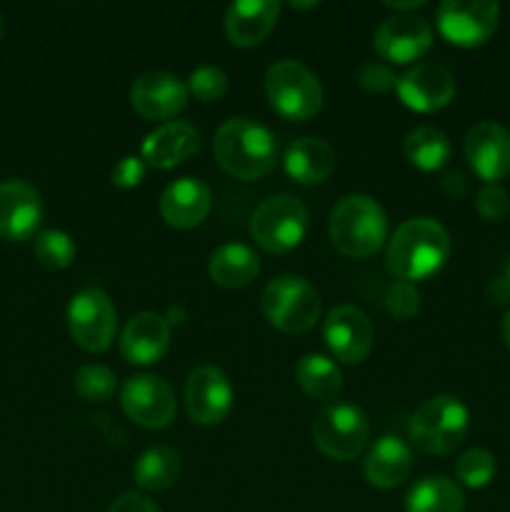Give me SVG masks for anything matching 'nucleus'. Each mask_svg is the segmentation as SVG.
Here are the masks:
<instances>
[{"instance_id": "f257e3e1", "label": "nucleus", "mask_w": 510, "mask_h": 512, "mask_svg": "<svg viewBox=\"0 0 510 512\" xmlns=\"http://www.w3.org/2000/svg\"><path fill=\"white\" fill-rule=\"evenodd\" d=\"M450 258V235L435 218H410L388 243V270L395 280H425Z\"/></svg>"}, {"instance_id": "f03ea898", "label": "nucleus", "mask_w": 510, "mask_h": 512, "mask_svg": "<svg viewBox=\"0 0 510 512\" xmlns=\"http://www.w3.org/2000/svg\"><path fill=\"white\" fill-rule=\"evenodd\" d=\"M213 153L220 168L240 180L268 175L278 160V143L265 125L250 118H230L218 128Z\"/></svg>"}, {"instance_id": "7ed1b4c3", "label": "nucleus", "mask_w": 510, "mask_h": 512, "mask_svg": "<svg viewBox=\"0 0 510 512\" xmlns=\"http://www.w3.org/2000/svg\"><path fill=\"white\" fill-rule=\"evenodd\" d=\"M328 233L335 250L348 258H370L388 238V218L378 200L348 195L330 210Z\"/></svg>"}, {"instance_id": "20e7f679", "label": "nucleus", "mask_w": 510, "mask_h": 512, "mask_svg": "<svg viewBox=\"0 0 510 512\" xmlns=\"http://www.w3.org/2000/svg\"><path fill=\"white\" fill-rule=\"evenodd\" d=\"M470 428V413L455 395H435L425 400L408 423V438L428 455H448L465 440Z\"/></svg>"}, {"instance_id": "39448f33", "label": "nucleus", "mask_w": 510, "mask_h": 512, "mask_svg": "<svg viewBox=\"0 0 510 512\" xmlns=\"http://www.w3.org/2000/svg\"><path fill=\"white\" fill-rule=\"evenodd\" d=\"M265 95L278 115L303 123L323 108V85L318 75L298 60H278L265 73Z\"/></svg>"}, {"instance_id": "423d86ee", "label": "nucleus", "mask_w": 510, "mask_h": 512, "mask_svg": "<svg viewBox=\"0 0 510 512\" xmlns=\"http://www.w3.org/2000/svg\"><path fill=\"white\" fill-rule=\"evenodd\" d=\"M260 308L283 333H308L320 320V293L298 275H280L265 285Z\"/></svg>"}, {"instance_id": "0eeeda50", "label": "nucleus", "mask_w": 510, "mask_h": 512, "mask_svg": "<svg viewBox=\"0 0 510 512\" xmlns=\"http://www.w3.org/2000/svg\"><path fill=\"white\" fill-rule=\"evenodd\" d=\"M308 233V210L293 195H273L263 200L250 220V235L263 250L275 255L298 248Z\"/></svg>"}, {"instance_id": "6e6552de", "label": "nucleus", "mask_w": 510, "mask_h": 512, "mask_svg": "<svg viewBox=\"0 0 510 512\" xmlns=\"http://www.w3.org/2000/svg\"><path fill=\"white\" fill-rule=\"evenodd\" d=\"M370 423L355 405L335 403L320 410L313 420V443L325 458L350 463L365 450Z\"/></svg>"}, {"instance_id": "1a4fd4ad", "label": "nucleus", "mask_w": 510, "mask_h": 512, "mask_svg": "<svg viewBox=\"0 0 510 512\" xmlns=\"http://www.w3.org/2000/svg\"><path fill=\"white\" fill-rule=\"evenodd\" d=\"M68 328L75 343L88 353L110 348L118 328V313L110 295L100 288H85L68 305Z\"/></svg>"}, {"instance_id": "9d476101", "label": "nucleus", "mask_w": 510, "mask_h": 512, "mask_svg": "<svg viewBox=\"0 0 510 512\" xmlns=\"http://www.w3.org/2000/svg\"><path fill=\"white\" fill-rule=\"evenodd\" d=\"M500 20V5L493 0H445L438 8V30L448 43L478 48L488 43Z\"/></svg>"}, {"instance_id": "9b49d317", "label": "nucleus", "mask_w": 510, "mask_h": 512, "mask_svg": "<svg viewBox=\"0 0 510 512\" xmlns=\"http://www.w3.org/2000/svg\"><path fill=\"white\" fill-rule=\"evenodd\" d=\"M120 408L135 425L163 430L175 418V393L160 375H133L120 388Z\"/></svg>"}, {"instance_id": "f8f14e48", "label": "nucleus", "mask_w": 510, "mask_h": 512, "mask_svg": "<svg viewBox=\"0 0 510 512\" xmlns=\"http://www.w3.org/2000/svg\"><path fill=\"white\" fill-rule=\"evenodd\" d=\"M373 45L380 58L390 63H413L433 45V28L425 18L413 13H395L378 25Z\"/></svg>"}, {"instance_id": "ddd939ff", "label": "nucleus", "mask_w": 510, "mask_h": 512, "mask_svg": "<svg viewBox=\"0 0 510 512\" xmlns=\"http://www.w3.org/2000/svg\"><path fill=\"white\" fill-rule=\"evenodd\" d=\"M188 85L168 70L140 73L130 85V105L145 120L175 118L188 105Z\"/></svg>"}, {"instance_id": "4468645a", "label": "nucleus", "mask_w": 510, "mask_h": 512, "mask_svg": "<svg viewBox=\"0 0 510 512\" xmlns=\"http://www.w3.org/2000/svg\"><path fill=\"white\" fill-rule=\"evenodd\" d=\"M185 408L198 425H218L233 408V385L215 365H200L185 383Z\"/></svg>"}, {"instance_id": "2eb2a0df", "label": "nucleus", "mask_w": 510, "mask_h": 512, "mask_svg": "<svg viewBox=\"0 0 510 512\" xmlns=\"http://www.w3.org/2000/svg\"><path fill=\"white\" fill-rule=\"evenodd\" d=\"M325 343L330 353L343 363H363L373 350L375 328L373 320L355 305H338L325 318Z\"/></svg>"}, {"instance_id": "dca6fc26", "label": "nucleus", "mask_w": 510, "mask_h": 512, "mask_svg": "<svg viewBox=\"0 0 510 512\" xmlns=\"http://www.w3.org/2000/svg\"><path fill=\"white\" fill-rule=\"evenodd\" d=\"M395 90L415 113H438L455 98V78L445 65L418 63L400 75Z\"/></svg>"}, {"instance_id": "f3484780", "label": "nucleus", "mask_w": 510, "mask_h": 512, "mask_svg": "<svg viewBox=\"0 0 510 512\" xmlns=\"http://www.w3.org/2000/svg\"><path fill=\"white\" fill-rule=\"evenodd\" d=\"M43 220V198L25 180L0 183V238L23 243L33 238Z\"/></svg>"}, {"instance_id": "a211bd4d", "label": "nucleus", "mask_w": 510, "mask_h": 512, "mask_svg": "<svg viewBox=\"0 0 510 512\" xmlns=\"http://www.w3.org/2000/svg\"><path fill=\"white\" fill-rule=\"evenodd\" d=\"M463 148L468 165L485 183H498L510 173V133L495 120L473 125Z\"/></svg>"}, {"instance_id": "6ab92c4d", "label": "nucleus", "mask_w": 510, "mask_h": 512, "mask_svg": "<svg viewBox=\"0 0 510 512\" xmlns=\"http://www.w3.org/2000/svg\"><path fill=\"white\" fill-rule=\"evenodd\" d=\"M170 323L160 313L133 315L120 333V353L133 365H153L168 353Z\"/></svg>"}, {"instance_id": "aec40b11", "label": "nucleus", "mask_w": 510, "mask_h": 512, "mask_svg": "<svg viewBox=\"0 0 510 512\" xmlns=\"http://www.w3.org/2000/svg\"><path fill=\"white\" fill-rule=\"evenodd\" d=\"M200 150V133L190 123L183 120H170L160 125L153 133L145 135L140 145V158L143 163L153 165L158 170H168L188 160Z\"/></svg>"}, {"instance_id": "412c9836", "label": "nucleus", "mask_w": 510, "mask_h": 512, "mask_svg": "<svg viewBox=\"0 0 510 512\" xmlns=\"http://www.w3.org/2000/svg\"><path fill=\"white\" fill-rule=\"evenodd\" d=\"M210 188L198 178H180L160 195V215L170 228L190 230L203 223L210 213Z\"/></svg>"}, {"instance_id": "4be33fe9", "label": "nucleus", "mask_w": 510, "mask_h": 512, "mask_svg": "<svg viewBox=\"0 0 510 512\" xmlns=\"http://www.w3.org/2000/svg\"><path fill=\"white\" fill-rule=\"evenodd\" d=\"M280 15L278 0H238L225 13V35L233 45L255 48L275 28Z\"/></svg>"}, {"instance_id": "5701e85b", "label": "nucleus", "mask_w": 510, "mask_h": 512, "mask_svg": "<svg viewBox=\"0 0 510 512\" xmlns=\"http://www.w3.org/2000/svg\"><path fill=\"white\" fill-rule=\"evenodd\" d=\"M410 470H413V448L398 435H383L368 450L363 463L365 480L380 490L398 488Z\"/></svg>"}, {"instance_id": "b1692460", "label": "nucleus", "mask_w": 510, "mask_h": 512, "mask_svg": "<svg viewBox=\"0 0 510 512\" xmlns=\"http://www.w3.org/2000/svg\"><path fill=\"white\" fill-rule=\"evenodd\" d=\"M285 173L303 185H318L330 178L335 168V153L325 140L298 138L285 150Z\"/></svg>"}, {"instance_id": "393cba45", "label": "nucleus", "mask_w": 510, "mask_h": 512, "mask_svg": "<svg viewBox=\"0 0 510 512\" xmlns=\"http://www.w3.org/2000/svg\"><path fill=\"white\" fill-rule=\"evenodd\" d=\"M208 273L220 288H243L260 273V258L243 243H225L210 253Z\"/></svg>"}, {"instance_id": "a878e982", "label": "nucleus", "mask_w": 510, "mask_h": 512, "mask_svg": "<svg viewBox=\"0 0 510 512\" xmlns=\"http://www.w3.org/2000/svg\"><path fill=\"white\" fill-rule=\"evenodd\" d=\"M465 495L458 483L443 475H428L408 490L405 510L408 512H463Z\"/></svg>"}, {"instance_id": "bb28decb", "label": "nucleus", "mask_w": 510, "mask_h": 512, "mask_svg": "<svg viewBox=\"0 0 510 512\" xmlns=\"http://www.w3.org/2000/svg\"><path fill=\"white\" fill-rule=\"evenodd\" d=\"M180 455L178 450L165 448V445H155L148 448L133 465V480L138 488L150 490V493H160L178 483L180 478Z\"/></svg>"}, {"instance_id": "cd10ccee", "label": "nucleus", "mask_w": 510, "mask_h": 512, "mask_svg": "<svg viewBox=\"0 0 510 512\" xmlns=\"http://www.w3.org/2000/svg\"><path fill=\"white\" fill-rule=\"evenodd\" d=\"M295 380L300 390L313 400H335L343 390V375L330 358L318 353L303 355L295 365Z\"/></svg>"}, {"instance_id": "c85d7f7f", "label": "nucleus", "mask_w": 510, "mask_h": 512, "mask_svg": "<svg viewBox=\"0 0 510 512\" xmlns=\"http://www.w3.org/2000/svg\"><path fill=\"white\" fill-rule=\"evenodd\" d=\"M403 153L410 160V165L425 170V173H433L450 160V140L443 130L423 125V128H415L405 135Z\"/></svg>"}, {"instance_id": "c756f323", "label": "nucleus", "mask_w": 510, "mask_h": 512, "mask_svg": "<svg viewBox=\"0 0 510 512\" xmlns=\"http://www.w3.org/2000/svg\"><path fill=\"white\" fill-rule=\"evenodd\" d=\"M35 258L48 270H65L75 260V243L65 230H43L35 235Z\"/></svg>"}, {"instance_id": "7c9ffc66", "label": "nucleus", "mask_w": 510, "mask_h": 512, "mask_svg": "<svg viewBox=\"0 0 510 512\" xmlns=\"http://www.w3.org/2000/svg\"><path fill=\"white\" fill-rule=\"evenodd\" d=\"M75 393L80 395L88 403H105L115 395V388H118V380H115V373L110 368L100 363H88L75 373L73 378Z\"/></svg>"}, {"instance_id": "2f4dec72", "label": "nucleus", "mask_w": 510, "mask_h": 512, "mask_svg": "<svg viewBox=\"0 0 510 512\" xmlns=\"http://www.w3.org/2000/svg\"><path fill=\"white\" fill-rule=\"evenodd\" d=\"M495 470H498V463H495V455L488 453L483 448L468 450L458 458L455 463V475H458L460 483L465 488L480 490L485 485H490V480L495 478Z\"/></svg>"}, {"instance_id": "473e14b6", "label": "nucleus", "mask_w": 510, "mask_h": 512, "mask_svg": "<svg viewBox=\"0 0 510 512\" xmlns=\"http://www.w3.org/2000/svg\"><path fill=\"white\" fill-rule=\"evenodd\" d=\"M228 90V75L218 65H200L190 73L188 93L195 95L200 103H215Z\"/></svg>"}, {"instance_id": "72a5a7b5", "label": "nucleus", "mask_w": 510, "mask_h": 512, "mask_svg": "<svg viewBox=\"0 0 510 512\" xmlns=\"http://www.w3.org/2000/svg\"><path fill=\"white\" fill-rule=\"evenodd\" d=\"M385 308L395 320H410L420 313V293L415 283L393 280L385 290Z\"/></svg>"}, {"instance_id": "f704fd0d", "label": "nucleus", "mask_w": 510, "mask_h": 512, "mask_svg": "<svg viewBox=\"0 0 510 512\" xmlns=\"http://www.w3.org/2000/svg\"><path fill=\"white\" fill-rule=\"evenodd\" d=\"M475 205H478V213L483 215L488 223H498V220H503L505 215L510 213V195L503 185L485 183L483 188H480Z\"/></svg>"}, {"instance_id": "c9c22d12", "label": "nucleus", "mask_w": 510, "mask_h": 512, "mask_svg": "<svg viewBox=\"0 0 510 512\" xmlns=\"http://www.w3.org/2000/svg\"><path fill=\"white\" fill-rule=\"evenodd\" d=\"M358 83L360 88H365L368 93H390L398 85V78H395L393 70L385 63H378V60H370V63L360 65L358 70Z\"/></svg>"}, {"instance_id": "e433bc0d", "label": "nucleus", "mask_w": 510, "mask_h": 512, "mask_svg": "<svg viewBox=\"0 0 510 512\" xmlns=\"http://www.w3.org/2000/svg\"><path fill=\"white\" fill-rule=\"evenodd\" d=\"M145 178V163L143 158H138V155H125L123 160H118V165H115L113 170H110V183L115 185V188H135V185L143 183Z\"/></svg>"}, {"instance_id": "4c0bfd02", "label": "nucleus", "mask_w": 510, "mask_h": 512, "mask_svg": "<svg viewBox=\"0 0 510 512\" xmlns=\"http://www.w3.org/2000/svg\"><path fill=\"white\" fill-rule=\"evenodd\" d=\"M108 512H160L158 505L140 493H123L110 503Z\"/></svg>"}, {"instance_id": "58836bf2", "label": "nucleus", "mask_w": 510, "mask_h": 512, "mask_svg": "<svg viewBox=\"0 0 510 512\" xmlns=\"http://www.w3.org/2000/svg\"><path fill=\"white\" fill-rule=\"evenodd\" d=\"M485 293H488L490 303H495V305L510 303V263L505 265V268L500 270L493 280H490L488 288H485Z\"/></svg>"}, {"instance_id": "ea45409f", "label": "nucleus", "mask_w": 510, "mask_h": 512, "mask_svg": "<svg viewBox=\"0 0 510 512\" xmlns=\"http://www.w3.org/2000/svg\"><path fill=\"white\" fill-rule=\"evenodd\" d=\"M443 190L448 195H453V198H460V195L465 193V188H468V185H465V178H463V173H458V170H450L448 175H445L443 178Z\"/></svg>"}, {"instance_id": "a19ab883", "label": "nucleus", "mask_w": 510, "mask_h": 512, "mask_svg": "<svg viewBox=\"0 0 510 512\" xmlns=\"http://www.w3.org/2000/svg\"><path fill=\"white\" fill-rule=\"evenodd\" d=\"M423 3L425 0H410V3H385V5H388V8H393L395 13H410V10L420 8Z\"/></svg>"}, {"instance_id": "79ce46f5", "label": "nucleus", "mask_w": 510, "mask_h": 512, "mask_svg": "<svg viewBox=\"0 0 510 512\" xmlns=\"http://www.w3.org/2000/svg\"><path fill=\"white\" fill-rule=\"evenodd\" d=\"M183 318H185V310L183 308H170L168 310V323H183Z\"/></svg>"}, {"instance_id": "37998d69", "label": "nucleus", "mask_w": 510, "mask_h": 512, "mask_svg": "<svg viewBox=\"0 0 510 512\" xmlns=\"http://www.w3.org/2000/svg\"><path fill=\"white\" fill-rule=\"evenodd\" d=\"M503 340H505V345H508V350H510V310L508 313H505V318H503Z\"/></svg>"}, {"instance_id": "c03bdc74", "label": "nucleus", "mask_w": 510, "mask_h": 512, "mask_svg": "<svg viewBox=\"0 0 510 512\" xmlns=\"http://www.w3.org/2000/svg\"><path fill=\"white\" fill-rule=\"evenodd\" d=\"M290 8H293V10H313V8H318V3H290Z\"/></svg>"}, {"instance_id": "a18cd8bd", "label": "nucleus", "mask_w": 510, "mask_h": 512, "mask_svg": "<svg viewBox=\"0 0 510 512\" xmlns=\"http://www.w3.org/2000/svg\"><path fill=\"white\" fill-rule=\"evenodd\" d=\"M0 38H3V23H0Z\"/></svg>"}]
</instances>
